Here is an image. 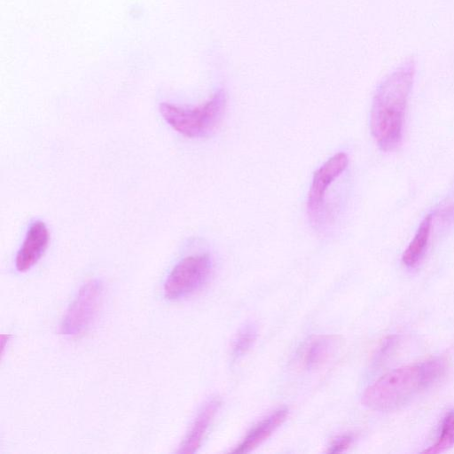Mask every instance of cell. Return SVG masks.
<instances>
[{
    "instance_id": "cell-1",
    "label": "cell",
    "mask_w": 454,
    "mask_h": 454,
    "mask_svg": "<svg viewBox=\"0 0 454 454\" xmlns=\"http://www.w3.org/2000/svg\"><path fill=\"white\" fill-rule=\"evenodd\" d=\"M415 73L414 59H407L381 82L373 97L370 128L378 146L384 152L393 151L402 143Z\"/></svg>"
},
{
    "instance_id": "cell-2",
    "label": "cell",
    "mask_w": 454,
    "mask_h": 454,
    "mask_svg": "<svg viewBox=\"0 0 454 454\" xmlns=\"http://www.w3.org/2000/svg\"><path fill=\"white\" fill-rule=\"evenodd\" d=\"M446 368V361L435 357L395 369L365 389L362 403L374 411L396 410L436 384Z\"/></svg>"
},
{
    "instance_id": "cell-3",
    "label": "cell",
    "mask_w": 454,
    "mask_h": 454,
    "mask_svg": "<svg viewBox=\"0 0 454 454\" xmlns=\"http://www.w3.org/2000/svg\"><path fill=\"white\" fill-rule=\"evenodd\" d=\"M226 108L223 91L214 94L205 103L194 107H183L162 102L159 111L164 121L179 134L200 138L208 136L221 121Z\"/></svg>"
},
{
    "instance_id": "cell-4",
    "label": "cell",
    "mask_w": 454,
    "mask_h": 454,
    "mask_svg": "<svg viewBox=\"0 0 454 454\" xmlns=\"http://www.w3.org/2000/svg\"><path fill=\"white\" fill-rule=\"evenodd\" d=\"M212 261L208 254H193L183 258L170 271L164 283V295L175 301L200 289L208 280Z\"/></svg>"
},
{
    "instance_id": "cell-5",
    "label": "cell",
    "mask_w": 454,
    "mask_h": 454,
    "mask_svg": "<svg viewBox=\"0 0 454 454\" xmlns=\"http://www.w3.org/2000/svg\"><path fill=\"white\" fill-rule=\"evenodd\" d=\"M103 284L98 279L86 282L68 307L60 325V333L76 336L92 325L102 305Z\"/></svg>"
},
{
    "instance_id": "cell-6",
    "label": "cell",
    "mask_w": 454,
    "mask_h": 454,
    "mask_svg": "<svg viewBox=\"0 0 454 454\" xmlns=\"http://www.w3.org/2000/svg\"><path fill=\"white\" fill-rule=\"evenodd\" d=\"M348 164V155L345 153H338L315 171L307 200L308 215L314 225L322 224L328 187L341 175Z\"/></svg>"
},
{
    "instance_id": "cell-7",
    "label": "cell",
    "mask_w": 454,
    "mask_h": 454,
    "mask_svg": "<svg viewBox=\"0 0 454 454\" xmlns=\"http://www.w3.org/2000/svg\"><path fill=\"white\" fill-rule=\"evenodd\" d=\"M50 241L47 225L36 220L29 225L23 243L15 257V267L18 271L30 270L43 256Z\"/></svg>"
},
{
    "instance_id": "cell-8",
    "label": "cell",
    "mask_w": 454,
    "mask_h": 454,
    "mask_svg": "<svg viewBox=\"0 0 454 454\" xmlns=\"http://www.w3.org/2000/svg\"><path fill=\"white\" fill-rule=\"evenodd\" d=\"M220 406L221 400L218 397H213L202 405L183 440L178 453H194L198 450Z\"/></svg>"
},
{
    "instance_id": "cell-9",
    "label": "cell",
    "mask_w": 454,
    "mask_h": 454,
    "mask_svg": "<svg viewBox=\"0 0 454 454\" xmlns=\"http://www.w3.org/2000/svg\"><path fill=\"white\" fill-rule=\"evenodd\" d=\"M288 411L280 408L263 418L247 434L233 453H247L264 442L286 419Z\"/></svg>"
},
{
    "instance_id": "cell-10",
    "label": "cell",
    "mask_w": 454,
    "mask_h": 454,
    "mask_svg": "<svg viewBox=\"0 0 454 454\" xmlns=\"http://www.w3.org/2000/svg\"><path fill=\"white\" fill-rule=\"evenodd\" d=\"M340 336L334 334L317 335L311 339L303 353V363L307 369H318L331 360L341 347Z\"/></svg>"
},
{
    "instance_id": "cell-11",
    "label": "cell",
    "mask_w": 454,
    "mask_h": 454,
    "mask_svg": "<svg viewBox=\"0 0 454 454\" xmlns=\"http://www.w3.org/2000/svg\"><path fill=\"white\" fill-rule=\"evenodd\" d=\"M433 215H427L421 221L412 240L404 250L402 261L407 267H415L423 258L428 246Z\"/></svg>"
},
{
    "instance_id": "cell-12",
    "label": "cell",
    "mask_w": 454,
    "mask_h": 454,
    "mask_svg": "<svg viewBox=\"0 0 454 454\" xmlns=\"http://www.w3.org/2000/svg\"><path fill=\"white\" fill-rule=\"evenodd\" d=\"M454 445V409L449 411L442 419L441 431L435 442L422 451L427 454L443 452Z\"/></svg>"
},
{
    "instance_id": "cell-13",
    "label": "cell",
    "mask_w": 454,
    "mask_h": 454,
    "mask_svg": "<svg viewBox=\"0 0 454 454\" xmlns=\"http://www.w3.org/2000/svg\"><path fill=\"white\" fill-rule=\"evenodd\" d=\"M257 338V326L250 323L243 326L232 342L231 354L233 357L239 358L247 354L253 347Z\"/></svg>"
},
{
    "instance_id": "cell-14",
    "label": "cell",
    "mask_w": 454,
    "mask_h": 454,
    "mask_svg": "<svg viewBox=\"0 0 454 454\" xmlns=\"http://www.w3.org/2000/svg\"><path fill=\"white\" fill-rule=\"evenodd\" d=\"M353 442V437L349 434L341 435L336 438L332 444L328 447L327 452L339 453L345 451L349 448Z\"/></svg>"
}]
</instances>
